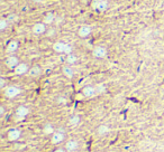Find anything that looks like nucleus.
<instances>
[{
  "label": "nucleus",
  "mask_w": 164,
  "mask_h": 152,
  "mask_svg": "<svg viewBox=\"0 0 164 152\" xmlns=\"http://www.w3.org/2000/svg\"><path fill=\"white\" fill-rule=\"evenodd\" d=\"M67 141V135L65 132L62 130H56L51 136H49V143L54 147H61Z\"/></svg>",
  "instance_id": "f257e3e1"
},
{
  "label": "nucleus",
  "mask_w": 164,
  "mask_h": 152,
  "mask_svg": "<svg viewBox=\"0 0 164 152\" xmlns=\"http://www.w3.org/2000/svg\"><path fill=\"white\" fill-rule=\"evenodd\" d=\"M2 93H4V96L6 98L14 100L21 94V87L18 86V85H15V84H10V85H7L5 90H2Z\"/></svg>",
  "instance_id": "f03ea898"
},
{
  "label": "nucleus",
  "mask_w": 164,
  "mask_h": 152,
  "mask_svg": "<svg viewBox=\"0 0 164 152\" xmlns=\"http://www.w3.org/2000/svg\"><path fill=\"white\" fill-rule=\"evenodd\" d=\"M52 49L57 54H65V55H69L71 53H73V48L70 44L64 42H55L52 45Z\"/></svg>",
  "instance_id": "7ed1b4c3"
},
{
  "label": "nucleus",
  "mask_w": 164,
  "mask_h": 152,
  "mask_svg": "<svg viewBox=\"0 0 164 152\" xmlns=\"http://www.w3.org/2000/svg\"><path fill=\"white\" fill-rule=\"evenodd\" d=\"M23 136V130L20 128H10L6 132V139L8 142L10 143H15V142L19 141Z\"/></svg>",
  "instance_id": "20e7f679"
},
{
  "label": "nucleus",
  "mask_w": 164,
  "mask_h": 152,
  "mask_svg": "<svg viewBox=\"0 0 164 152\" xmlns=\"http://www.w3.org/2000/svg\"><path fill=\"white\" fill-rule=\"evenodd\" d=\"M29 113H31V109L27 105L21 104V105L16 107V110H15V114H14L15 120L16 121H24L25 119L29 115Z\"/></svg>",
  "instance_id": "39448f33"
},
{
  "label": "nucleus",
  "mask_w": 164,
  "mask_h": 152,
  "mask_svg": "<svg viewBox=\"0 0 164 152\" xmlns=\"http://www.w3.org/2000/svg\"><path fill=\"white\" fill-rule=\"evenodd\" d=\"M92 56L97 59H104L108 56V49L102 45L94 46L92 49Z\"/></svg>",
  "instance_id": "423d86ee"
},
{
  "label": "nucleus",
  "mask_w": 164,
  "mask_h": 152,
  "mask_svg": "<svg viewBox=\"0 0 164 152\" xmlns=\"http://www.w3.org/2000/svg\"><path fill=\"white\" fill-rule=\"evenodd\" d=\"M63 147L67 152H78L80 149V142L77 139H67Z\"/></svg>",
  "instance_id": "0eeeda50"
},
{
  "label": "nucleus",
  "mask_w": 164,
  "mask_h": 152,
  "mask_svg": "<svg viewBox=\"0 0 164 152\" xmlns=\"http://www.w3.org/2000/svg\"><path fill=\"white\" fill-rule=\"evenodd\" d=\"M19 63H20V59L16 55H8L5 59V66L8 69H11V71H14L19 65Z\"/></svg>",
  "instance_id": "6e6552de"
},
{
  "label": "nucleus",
  "mask_w": 164,
  "mask_h": 152,
  "mask_svg": "<svg viewBox=\"0 0 164 152\" xmlns=\"http://www.w3.org/2000/svg\"><path fill=\"white\" fill-rule=\"evenodd\" d=\"M81 93H82L84 98H88V100L94 98L98 95L97 90H96V85H87V86H84L82 88V91H81Z\"/></svg>",
  "instance_id": "1a4fd4ad"
},
{
  "label": "nucleus",
  "mask_w": 164,
  "mask_h": 152,
  "mask_svg": "<svg viewBox=\"0 0 164 152\" xmlns=\"http://www.w3.org/2000/svg\"><path fill=\"white\" fill-rule=\"evenodd\" d=\"M47 25H45L44 22H36V24L33 25V27H31V33L36 36H41V35H44L46 34V31H47Z\"/></svg>",
  "instance_id": "9d476101"
},
{
  "label": "nucleus",
  "mask_w": 164,
  "mask_h": 152,
  "mask_svg": "<svg viewBox=\"0 0 164 152\" xmlns=\"http://www.w3.org/2000/svg\"><path fill=\"white\" fill-rule=\"evenodd\" d=\"M29 68H31V66L28 65L27 63L20 62L19 65L14 69V74L17 76H24V75H26V74H28Z\"/></svg>",
  "instance_id": "9b49d317"
},
{
  "label": "nucleus",
  "mask_w": 164,
  "mask_h": 152,
  "mask_svg": "<svg viewBox=\"0 0 164 152\" xmlns=\"http://www.w3.org/2000/svg\"><path fill=\"white\" fill-rule=\"evenodd\" d=\"M91 34H92V27L88 24L81 25L78 29V36L80 38H88Z\"/></svg>",
  "instance_id": "f8f14e48"
},
{
  "label": "nucleus",
  "mask_w": 164,
  "mask_h": 152,
  "mask_svg": "<svg viewBox=\"0 0 164 152\" xmlns=\"http://www.w3.org/2000/svg\"><path fill=\"white\" fill-rule=\"evenodd\" d=\"M109 7V1L108 0H94L93 2V8L97 11L104 12L108 9Z\"/></svg>",
  "instance_id": "ddd939ff"
},
{
  "label": "nucleus",
  "mask_w": 164,
  "mask_h": 152,
  "mask_svg": "<svg viewBox=\"0 0 164 152\" xmlns=\"http://www.w3.org/2000/svg\"><path fill=\"white\" fill-rule=\"evenodd\" d=\"M18 48H19V42L16 40V39H13L10 42H8L7 46H6V52L9 55H14L15 53L18 50Z\"/></svg>",
  "instance_id": "4468645a"
},
{
  "label": "nucleus",
  "mask_w": 164,
  "mask_h": 152,
  "mask_svg": "<svg viewBox=\"0 0 164 152\" xmlns=\"http://www.w3.org/2000/svg\"><path fill=\"white\" fill-rule=\"evenodd\" d=\"M62 74H63V76L64 77H67V80H72L74 77V75H75V72H74V69H73V67L71 65H64V66H62Z\"/></svg>",
  "instance_id": "2eb2a0df"
},
{
  "label": "nucleus",
  "mask_w": 164,
  "mask_h": 152,
  "mask_svg": "<svg viewBox=\"0 0 164 152\" xmlns=\"http://www.w3.org/2000/svg\"><path fill=\"white\" fill-rule=\"evenodd\" d=\"M27 75L29 76V77H31V78H37V77H39V76L42 75V67L39 65H37V64L31 66L29 72H28Z\"/></svg>",
  "instance_id": "dca6fc26"
},
{
  "label": "nucleus",
  "mask_w": 164,
  "mask_h": 152,
  "mask_svg": "<svg viewBox=\"0 0 164 152\" xmlns=\"http://www.w3.org/2000/svg\"><path fill=\"white\" fill-rule=\"evenodd\" d=\"M110 131H111V129H110L109 125L100 124L96 130V133H97L98 136H106V135H108L110 133Z\"/></svg>",
  "instance_id": "f3484780"
},
{
  "label": "nucleus",
  "mask_w": 164,
  "mask_h": 152,
  "mask_svg": "<svg viewBox=\"0 0 164 152\" xmlns=\"http://www.w3.org/2000/svg\"><path fill=\"white\" fill-rule=\"evenodd\" d=\"M80 123H81V116L79 115V114H73V115H71L70 119H69V121H67V125L72 129L79 126Z\"/></svg>",
  "instance_id": "a211bd4d"
},
{
  "label": "nucleus",
  "mask_w": 164,
  "mask_h": 152,
  "mask_svg": "<svg viewBox=\"0 0 164 152\" xmlns=\"http://www.w3.org/2000/svg\"><path fill=\"white\" fill-rule=\"evenodd\" d=\"M55 131H56V130H55V128H54V125H53L52 123H49V122L45 123V124H44V126H43V129H42L43 134L46 135V136H49V138Z\"/></svg>",
  "instance_id": "6ab92c4d"
},
{
  "label": "nucleus",
  "mask_w": 164,
  "mask_h": 152,
  "mask_svg": "<svg viewBox=\"0 0 164 152\" xmlns=\"http://www.w3.org/2000/svg\"><path fill=\"white\" fill-rule=\"evenodd\" d=\"M78 62H79V57H78L77 54H74V53H71V54L67 55V57H65V63H67V65L73 66V65H75Z\"/></svg>",
  "instance_id": "aec40b11"
},
{
  "label": "nucleus",
  "mask_w": 164,
  "mask_h": 152,
  "mask_svg": "<svg viewBox=\"0 0 164 152\" xmlns=\"http://www.w3.org/2000/svg\"><path fill=\"white\" fill-rule=\"evenodd\" d=\"M55 21V15L53 14V12H47V14L44 16V18H43V22L45 25H52L53 22Z\"/></svg>",
  "instance_id": "412c9836"
},
{
  "label": "nucleus",
  "mask_w": 164,
  "mask_h": 152,
  "mask_svg": "<svg viewBox=\"0 0 164 152\" xmlns=\"http://www.w3.org/2000/svg\"><path fill=\"white\" fill-rule=\"evenodd\" d=\"M96 90H97V93L98 95H101V94L106 93V91H107V87H106L105 84H97L96 85Z\"/></svg>",
  "instance_id": "4be33fe9"
},
{
  "label": "nucleus",
  "mask_w": 164,
  "mask_h": 152,
  "mask_svg": "<svg viewBox=\"0 0 164 152\" xmlns=\"http://www.w3.org/2000/svg\"><path fill=\"white\" fill-rule=\"evenodd\" d=\"M8 26H9V20H8V19H6V18L0 19V30L1 31L6 30Z\"/></svg>",
  "instance_id": "5701e85b"
},
{
  "label": "nucleus",
  "mask_w": 164,
  "mask_h": 152,
  "mask_svg": "<svg viewBox=\"0 0 164 152\" xmlns=\"http://www.w3.org/2000/svg\"><path fill=\"white\" fill-rule=\"evenodd\" d=\"M56 102H57L59 104H67V100L65 96H59L57 97V100H56Z\"/></svg>",
  "instance_id": "b1692460"
},
{
  "label": "nucleus",
  "mask_w": 164,
  "mask_h": 152,
  "mask_svg": "<svg viewBox=\"0 0 164 152\" xmlns=\"http://www.w3.org/2000/svg\"><path fill=\"white\" fill-rule=\"evenodd\" d=\"M6 86H7V85H6V80H5L4 77H1V78H0V88H1V90H5Z\"/></svg>",
  "instance_id": "393cba45"
},
{
  "label": "nucleus",
  "mask_w": 164,
  "mask_h": 152,
  "mask_svg": "<svg viewBox=\"0 0 164 152\" xmlns=\"http://www.w3.org/2000/svg\"><path fill=\"white\" fill-rule=\"evenodd\" d=\"M53 152H67V151L65 150L64 147H56V148L53 150Z\"/></svg>",
  "instance_id": "a878e982"
},
{
  "label": "nucleus",
  "mask_w": 164,
  "mask_h": 152,
  "mask_svg": "<svg viewBox=\"0 0 164 152\" xmlns=\"http://www.w3.org/2000/svg\"><path fill=\"white\" fill-rule=\"evenodd\" d=\"M55 33H56V30L54 29V28H52V29H47V31H46V34H47L49 37H51L52 35H55Z\"/></svg>",
  "instance_id": "bb28decb"
},
{
  "label": "nucleus",
  "mask_w": 164,
  "mask_h": 152,
  "mask_svg": "<svg viewBox=\"0 0 164 152\" xmlns=\"http://www.w3.org/2000/svg\"><path fill=\"white\" fill-rule=\"evenodd\" d=\"M5 112H6V109H5L4 105H1V106H0V115H1V116H4Z\"/></svg>",
  "instance_id": "cd10ccee"
},
{
  "label": "nucleus",
  "mask_w": 164,
  "mask_h": 152,
  "mask_svg": "<svg viewBox=\"0 0 164 152\" xmlns=\"http://www.w3.org/2000/svg\"><path fill=\"white\" fill-rule=\"evenodd\" d=\"M34 1H35V2H42L43 0H34Z\"/></svg>",
  "instance_id": "c85d7f7f"
}]
</instances>
